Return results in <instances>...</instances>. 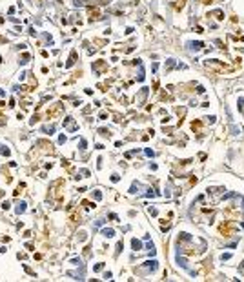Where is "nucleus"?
<instances>
[{
  "mask_svg": "<svg viewBox=\"0 0 244 282\" xmlns=\"http://www.w3.org/2000/svg\"><path fill=\"white\" fill-rule=\"evenodd\" d=\"M122 246H124L122 242H119V244H117V255H119V253H120V249H122Z\"/></svg>",
  "mask_w": 244,
  "mask_h": 282,
  "instance_id": "f3484780",
  "label": "nucleus"
},
{
  "mask_svg": "<svg viewBox=\"0 0 244 282\" xmlns=\"http://www.w3.org/2000/svg\"><path fill=\"white\" fill-rule=\"evenodd\" d=\"M102 235H104V237H108V238H111V237L115 235V231L109 227V229H102Z\"/></svg>",
  "mask_w": 244,
  "mask_h": 282,
  "instance_id": "1a4fd4ad",
  "label": "nucleus"
},
{
  "mask_svg": "<svg viewBox=\"0 0 244 282\" xmlns=\"http://www.w3.org/2000/svg\"><path fill=\"white\" fill-rule=\"evenodd\" d=\"M42 133L53 135V133H55V126H42Z\"/></svg>",
  "mask_w": 244,
  "mask_h": 282,
  "instance_id": "423d86ee",
  "label": "nucleus"
},
{
  "mask_svg": "<svg viewBox=\"0 0 244 282\" xmlns=\"http://www.w3.org/2000/svg\"><path fill=\"white\" fill-rule=\"evenodd\" d=\"M102 268H104V266H102V264H97V266H95V271H100V269H102Z\"/></svg>",
  "mask_w": 244,
  "mask_h": 282,
  "instance_id": "6ab92c4d",
  "label": "nucleus"
},
{
  "mask_svg": "<svg viewBox=\"0 0 244 282\" xmlns=\"http://www.w3.org/2000/svg\"><path fill=\"white\" fill-rule=\"evenodd\" d=\"M146 155H148V157H153L155 153H153V151H151V149H146Z\"/></svg>",
  "mask_w": 244,
  "mask_h": 282,
  "instance_id": "a211bd4d",
  "label": "nucleus"
},
{
  "mask_svg": "<svg viewBox=\"0 0 244 282\" xmlns=\"http://www.w3.org/2000/svg\"><path fill=\"white\" fill-rule=\"evenodd\" d=\"M104 68H108V64H106L104 60H97L93 64V71H97L99 75H100V69H104Z\"/></svg>",
  "mask_w": 244,
  "mask_h": 282,
  "instance_id": "20e7f679",
  "label": "nucleus"
},
{
  "mask_svg": "<svg viewBox=\"0 0 244 282\" xmlns=\"http://www.w3.org/2000/svg\"><path fill=\"white\" fill-rule=\"evenodd\" d=\"M86 144H88V142H86V140L82 138V140H80V149H86Z\"/></svg>",
  "mask_w": 244,
  "mask_h": 282,
  "instance_id": "dca6fc26",
  "label": "nucleus"
},
{
  "mask_svg": "<svg viewBox=\"0 0 244 282\" xmlns=\"http://www.w3.org/2000/svg\"><path fill=\"white\" fill-rule=\"evenodd\" d=\"M173 66H175V62H173V60H168V64H166V69H171Z\"/></svg>",
  "mask_w": 244,
  "mask_h": 282,
  "instance_id": "4468645a",
  "label": "nucleus"
},
{
  "mask_svg": "<svg viewBox=\"0 0 244 282\" xmlns=\"http://www.w3.org/2000/svg\"><path fill=\"white\" fill-rule=\"evenodd\" d=\"M239 271H240V273L244 275V260H242V264H240V268H239Z\"/></svg>",
  "mask_w": 244,
  "mask_h": 282,
  "instance_id": "aec40b11",
  "label": "nucleus"
},
{
  "mask_svg": "<svg viewBox=\"0 0 244 282\" xmlns=\"http://www.w3.org/2000/svg\"><path fill=\"white\" fill-rule=\"evenodd\" d=\"M158 268V262L157 260H148V262H144V266L142 268H139V269H135L139 275H148V273H151V271H155Z\"/></svg>",
  "mask_w": 244,
  "mask_h": 282,
  "instance_id": "f257e3e1",
  "label": "nucleus"
},
{
  "mask_svg": "<svg viewBox=\"0 0 244 282\" xmlns=\"http://www.w3.org/2000/svg\"><path fill=\"white\" fill-rule=\"evenodd\" d=\"M75 60H77V51H71V55H69V60H68V64H66V68H71L73 64H75Z\"/></svg>",
  "mask_w": 244,
  "mask_h": 282,
  "instance_id": "39448f33",
  "label": "nucleus"
},
{
  "mask_svg": "<svg viewBox=\"0 0 244 282\" xmlns=\"http://www.w3.org/2000/svg\"><path fill=\"white\" fill-rule=\"evenodd\" d=\"M131 246H133V249H135V251H139V249H142V242H140V240H137V238H133V240H131Z\"/></svg>",
  "mask_w": 244,
  "mask_h": 282,
  "instance_id": "0eeeda50",
  "label": "nucleus"
},
{
  "mask_svg": "<svg viewBox=\"0 0 244 282\" xmlns=\"http://www.w3.org/2000/svg\"><path fill=\"white\" fill-rule=\"evenodd\" d=\"M29 58H31V57L27 55V53H24V55L20 57V64H22V66H24V64H27V62H29Z\"/></svg>",
  "mask_w": 244,
  "mask_h": 282,
  "instance_id": "9b49d317",
  "label": "nucleus"
},
{
  "mask_svg": "<svg viewBox=\"0 0 244 282\" xmlns=\"http://www.w3.org/2000/svg\"><path fill=\"white\" fill-rule=\"evenodd\" d=\"M146 95H148V88H142V91H140V95H139V102H144Z\"/></svg>",
  "mask_w": 244,
  "mask_h": 282,
  "instance_id": "9d476101",
  "label": "nucleus"
},
{
  "mask_svg": "<svg viewBox=\"0 0 244 282\" xmlns=\"http://www.w3.org/2000/svg\"><path fill=\"white\" fill-rule=\"evenodd\" d=\"M230 257H231L230 253H222V255H220V260H228Z\"/></svg>",
  "mask_w": 244,
  "mask_h": 282,
  "instance_id": "2eb2a0df",
  "label": "nucleus"
},
{
  "mask_svg": "<svg viewBox=\"0 0 244 282\" xmlns=\"http://www.w3.org/2000/svg\"><path fill=\"white\" fill-rule=\"evenodd\" d=\"M0 95H6V93H4V91H2V89H0Z\"/></svg>",
  "mask_w": 244,
  "mask_h": 282,
  "instance_id": "412c9836",
  "label": "nucleus"
},
{
  "mask_svg": "<svg viewBox=\"0 0 244 282\" xmlns=\"http://www.w3.org/2000/svg\"><path fill=\"white\" fill-rule=\"evenodd\" d=\"M202 47H204L202 42H188V49L189 51H200Z\"/></svg>",
  "mask_w": 244,
  "mask_h": 282,
  "instance_id": "7ed1b4c3",
  "label": "nucleus"
},
{
  "mask_svg": "<svg viewBox=\"0 0 244 282\" xmlns=\"http://www.w3.org/2000/svg\"><path fill=\"white\" fill-rule=\"evenodd\" d=\"M26 211V202H18L17 204V213L20 215V213H24Z\"/></svg>",
  "mask_w": 244,
  "mask_h": 282,
  "instance_id": "6e6552de",
  "label": "nucleus"
},
{
  "mask_svg": "<svg viewBox=\"0 0 244 282\" xmlns=\"http://www.w3.org/2000/svg\"><path fill=\"white\" fill-rule=\"evenodd\" d=\"M64 127L68 129V131H69V133H73V131H77V129H78V126H77V122H75V120H73V118H71V117H68V118H64Z\"/></svg>",
  "mask_w": 244,
  "mask_h": 282,
  "instance_id": "f03ea898",
  "label": "nucleus"
},
{
  "mask_svg": "<svg viewBox=\"0 0 244 282\" xmlns=\"http://www.w3.org/2000/svg\"><path fill=\"white\" fill-rule=\"evenodd\" d=\"M99 133H100L102 137H111V133H109V129H106V127H100V129H99Z\"/></svg>",
  "mask_w": 244,
  "mask_h": 282,
  "instance_id": "f8f14e48",
  "label": "nucleus"
},
{
  "mask_svg": "<svg viewBox=\"0 0 244 282\" xmlns=\"http://www.w3.org/2000/svg\"><path fill=\"white\" fill-rule=\"evenodd\" d=\"M0 155H9V149L4 147V146H0Z\"/></svg>",
  "mask_w": 244,
  "mask_h": 282,
  "instance_id": "ddd939ff",
  "label": "nucleus"
}]
</instances>
